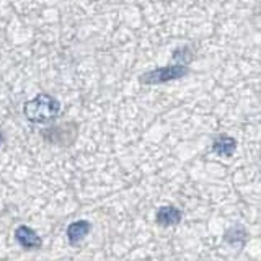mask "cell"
I'll use <instances>...</instances> for the list:
<instances>
[{
    "label": "cell",
    "instance_id": "1",
    "mask_svg": "<svg viewBox=\"0 0 261 261\" xmlns=\"http://www.w3.org/2000/svg\"><path fill=\"white\" fill-rule=\"evenodd\" d=\"M61 111V103L54 96L47 93H39L33 100L27 101L23 106L24 118L36 124H43L54 119Z\"/></svg>",
    "mask_w": 261,
    "mask_h": 261
},
{
    "label": "cell",
    "instance_id": "2",
    "mask_svg": "<svg viewBox=\"0 0 261 261\" xmlns=\"http://www.w3.org/2000/svg\"><path fill=\"white\" fill-rule=\"evenodd\" d=\"M190 72L188 67L181 64H175V65H165V67H160V69H155L144 73L141 77V84L145 85H160V84H167V82L171 80H178L185 77L186 73Z\"/></svg>",
    "mask_w": 261,
    "mask_h": 261
},
{
    "label": "cell",
    "instance_id": "3",
    "mask_svg": "<svg viewBox=\"0 0 261 261\" xmlns=\"http://www.w3.org/2000/svg\"><path fill=\"white\" fill-rule=\"evenodd\" d=\"M15 240L18 242V245L24 250H38V248H41V245H43L38 233L33 230V228H30L28 225H20L16 228Z\"/></svg>",
    "mask_w": 261,
    "mask_h": 261
},
{
    "label": "cell",
    "instance_id": "4",
    "mask_svg": "<svg viewBox=\"0 0 261 261\" xmlns=\"http://www.w3.org/2000/svg\"><path fill=\"white\" fill-rule=\"evenodd\" d=\"M157 224L162 227H171L181 222V211L175 206H162L155 216Z\"/></svg>",
    "mask_w": 261,
    "mask_h": 261
},
{
    "label": "cell",
    "instance_id": "5",
    "mask_svg": "<svg viewBox=\"0 0 261 261\" xmlns=\"http://www.w3.org/2000/svg\"><path fill=\"white\" fill-rule=\"evenodd\" d=\"M237 149V141L230 136H217L212 142V150L220 157H232Z\"/></svg>",
    "mask_w": 261,
    "mask_h": 261
},
{
    "label": "cell",
    "instance_id": "6",
    "mask_svg": "<svg viewBox=\"0 0 261 261\" xmlns=\"http://www.w3.org/2000/svg\"><path fill=\"white\" fill-rule=\"evenodd\" d=\"M90 232V222L88 220H75L67 227V240L72 245H77L85 239Z\"/></svg>",
    "mask_w": 261,
    "mask_h": 261
},
{
    "label": "cell",
    "instance_id": "7",
    "mask_svg": "<svg viewBox=\"0 0 261 261\" xmlns=\"http://www.w3.org/2000/svg\"><path fill=\"white\" fill-rule=\"evenodd\" d=\"M2 142H4V134H2V130H0V145H2Z\"/></svg>",
    "mask_w": 261,
    "mask_h": 261
}]
</instances>
